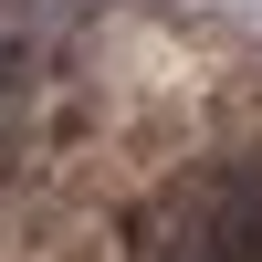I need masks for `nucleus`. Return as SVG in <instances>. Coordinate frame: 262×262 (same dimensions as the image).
Listing matches in <instances>:
<instances>
[{"instance_id":"1","label":"nucleus","mask_w":262,"mask_h":262,"mask_svg":"<svg viewBox=\"0 0 262 262\" xmlns=\"http://www.w3.org/2000/svg\"><path fill=\"white\" fill-rule=\"evenodd\" d=\"M137 262H262V168H189L137 231Z\"/></svg>"}]
</instances>
